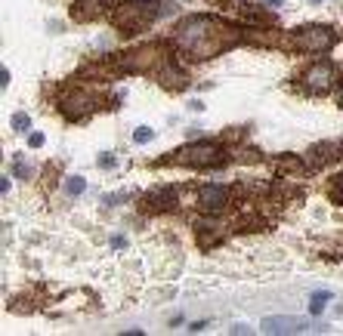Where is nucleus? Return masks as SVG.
I'll return each instance as SVG.
<instances>
[{"label": "nucleus", "mask_w": 343, "mask_h": 336, "mask_svg": "<svg viewBox=\"0 0 343 336\" xmlns=\"http://www.w3.org/2000/svg\"><path fill=\"white\" fill-rule=\"evenodd\" d=\"M340 102H343V90H340Z\"/></svg>", "instance_id": "dca6fc26"}, {"label": "nucleus", "mask_w": 343, "mask_h": 336, "mask_svg": "<svg viewBox=\"0 0 343 336\" xmlns=\"http://www.w3.org/2000/svg\"><path fill=\"white\" fill-rule=\"evenodd\" d=\"M263 330L266 333H313V330H319V324H313V321H306V318H288V315H275V318H266L263 321Z\"/></svg>", "instance_id": "20e7f679"}, {"label": "nucleus", "mask_w": 343, "mask_h": 336, "mask_svg": "<svg viewBox=\"0 0 343 336\" xmlns=\"http://www.w3.org/2000/svg\"><path fill=\"white\" fill-rule=\"evenodd\" d=\"M328 300H331V293H328V290H322V293H316V296H313V303H309V309H313V315H322V312H325V306H328Z\"/></svg>", "instance_id": "0eeeda50"}, {"label": "nucleus", "mask_w": 343, "mask_h": 336, "mask_svg": "<svg viewBox=\"0 0 343 336\" xmlns=\"http://www.w3.org/2000/svg\"><path fill=\"white\" fill-rule=\"evenodd\" d=\"M176 161L192 164V167H213V164H220V148L213 142H195V145L182 148V152H176Z\"/></svg>", "instance_id": "7ed1b4c3"}, {"label": "nucleus", "mask_w": 343, "mask_h": 336, "mask_svg": "<svg viewBox=\"0 0 343 336\" xmlns=\"http://www.w3.org/2000/svg\"><path fill=\"white\" fill-rule=\"evenodd\" d=\"M16 173H19V176H28V173H31V170H28V167H25V164H16Z\"/></svg>", "instance_id": "ddd939ff"}, {"label": "nucleus", "mask_w": 343, "mask_h": 336, "mask_svg": "<svg viewBox=\"0 0 343 336\" xmlns=\"http://www.w3.org/2000/svg\"><path fill=\"white\" fill-rule=\"evenodd\" d=\"M198 201L207 210H220L226 204V189H223V185H204V189L198 192Z\"/></svg>", "instance_id": "423d86ee"}, {"label": "nucleus", "mask_w": 343, "mask_h": 336, "mask_svg": "<svg viewBox=\"0 0 343 336\" xmlns=\"http://www.w3.org/2000/svg\"><path fill=\"white\" fill-rule=\"evenodd\" d=\"M331 81H334V68H331V65H316V68L306 74V84H309L316 93L328 90V87H331Z\"/></svg>", "instance_id": "39448f33"}, {"label": "nucleus", "mask_w": 343, "mask_h": 336, "mask_svg": "<svg viewBox=\"0 0 343 336\" xmlns=\"http://www.w3.org/2000/svg\"><path fill=\"white\" fill-rule=\"evenodd\" d=\"M13 127H16L19 133H25V130L31 127V121H28V115H16V118H13Z\"/></svg>", "instance_id": "9d476101"}, {"label": "nucleus", "mask_w": 343, "mask_h": 336, "mask_svg": "<svg viewBox=\"0 0 343 336\" xmlns=\"http://www.w3.org/2000/svg\"><path fill=\"white\" fill-rule=\"evenodd\" d=\"M99 167H105V170L114 167V158H99Z\"/></svg>", "instance_id": "f8f14e48"}, {"label": "nucleus", "mask_w": 343, "mask_h": 336, "mask_svg": "<svg viewBox=\"0 0 343 336\" xmlns=\"http://www.w3.org/2000/svg\"><path fill=\"white\" fill-rule=\"evenodd\" d=\"M151 136H155V133H151L148 127H139V130L133 133V142H136V145H145V142H151Z\"/></svg>", "instance_id": "1a4fd4ad"}, {"label": "nucleus", "mask_w": 343, "mask_h": 336, "mask_svg": "<svg viewBox=\"0 0 343 336\" xmlns=\"http://www.w3.org/2000/svg\"><path fill=\"white\" fill-rule=\"evenodd\" d=\"M84 189H87V182H84L81 176H71V179L65 182V192H68V195H81Z\"/></svg>", "instance_id": "6e6552de"}, {"label": "nucleus", "mask_w": 343, "mask_h": 336, "mask_svg": "<svg viewBox=\"0 0 343 336\" xmlns=\"http://www.w3.org/2000/svg\"><path fill=\"white\" fill-rule=\"evenodd\" d=\"M28 145H31V148H41V145H44V133H31V136H28Z\"/></svg>", "instance_id": "9b49d317"}, {"label": "nucleus", "mask_w": 343, "mask_h": 336, "mask_svg": "<svg viewBox=\"0 0 343 336\" xmlns=\"http://www.w3.org/2000/svg\"><path fill=\"white\" fill-rule=\"evenodd\" d=\"M309 4H322V0H309Z\"/></svg>", "instance_id": "2eb2a0df"}, {"label": "nucleus", "mask_w": 343, "mask_h": 336, "mask_svg": "<svg viewBox=\"0 0 343 336\" xmlns=\"http://www.w3.org/2000/svg\"><path fill=\"white\" fill-rule=\"evenodd\" d=\"M223 31H229V28L207 19V16H198V19H189V22L179 25V44L195 59H207V56H216V53H223L235 44V41H226V37L220 41Z\"/></svg>", "instance_id": "f257e3e1"}, {"label": "nucleus", "mask_w": 343, "mask_h": 336, "mask_svg": "<svg viewBox=\"0 0 343 336\" xmlns=\"http://www.w3.org/2000/svg\"><path fill=\"white\" fill-rule=\"evenodd\" d=\"M334 44V31L325 25H309V28H300L294 37V47L306 50V53H325Z\"/></svg>", "instance_id": "f03ea898"}, {"label": "nucleus", "mask_w": 343, "mask_h": 336, "mask_svg": "<svg viewBox=\"0 0 343 336\" xmlns=\"http://www.w3.org/2000/svg\"><path fill=\"white\" fill-rule=\"evenodd\" d=\"M266 4H269V7H282V0H266Z\"/></svg>", "instance_id": "4468645a"}, {"label": "nucleus", "mask_w": 343, "mask_h": 336, "mask_svg": "<svg viewBox=\"0 0 343 336\" xmlns=\"http://www.w3.org/2000/svg\"><path fill=\"white\" fill-rule=\"evenodd\" d=\"M340 189H343V179H340Z\"/></svg>", "instance_id": "f3484780"}]
</instances>
